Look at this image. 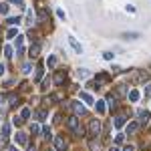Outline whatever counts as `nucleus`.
<instances>
[{
	"label": "nucleus",
	"mask_w": 151,
	"mask_h": 151,
	"mask_svg": "<svg viewBox=\"0 0 151 151\" xmlns=\"http://www.w3.org/2000/svg\"><path fill=\"white\" fill-rule=\"evenodd\" d=\"M67 125H69V129L73 131V135H77V137H83L85 129L81 127V121H79V117H69V119H67Z\"/></svg>",
	"instance_id": "obj_1"
},
{
	"label": "nucleus",
	"mask_w": 151,
	"mask_h": 151,
	"mask_svg": "<svg viewBox=\"0 0 151 151\" xmlns=\"http://www.w3.org/2000/svg\"><path fill=\"white\" fill-rule=\"evenodd\" d=\"M89 133L97 137L99 133H101V123H99V119H91V123H89Z\"/></svg>",
	"instance_id": "obj_2"
},
{
	"label": "nucleus",
	"mask_w": 151,
	"mask_h": 151,
	"mask_svg": "<svg viewBox=\"0 0 151 151\" xmlns=\"http://www.w3.org/2000/svg\"><path fill=\"white\" fill-rule=\"evenodd\" d=\"M55 147H57V151H65L67 149V141L63 137H55Z\"/></svg>",
	"instance_id": "obj_3"
},
{
	"label": "nucleus",
	"mask_w": 151,
	"mask_h": 151,
	"mask_svg": "<svg viewBox=\"0 0 151 151\" xmlns=\"http://www.w3.org/2000/svg\"><path fill=\"white\" fill-rule=\"evenodd\" d=\"M24 52V36H16V55Z\"/></svg>",
	"instance_id": "obj_4"
},
{
	"label": "nucleus",
	"mask_w": 151,
	"mask_h": 151,
	"mask_svg": "<svg viewBox=\"0 0 151 151\" xmlns=\"http://www.w3.org/2000/svg\"><path fill=\"white\" fill-rule=\"evenodd\" d=\"M137 117H139L141 123H147V121H149V111H145V109H139V111H137Z\"/></svg>",
	"instance_id": "obj_5"
},
{
	"label": "nucleus",
	"mask_w": 151,
	"mask_h": 151,
	"mask_svg": "<svg viewBox=\"0 0 151 151\" xmlns=\"http://www.w3.org/2000/svg\"><path fill=\"white\" fill-rule=\"evenodd\" d=\"M38 52H40V45L36 42V45H32V47H30L28 55H30V58H36V57H38Z\"/></svg>",
	"instance_id": "obj_6"
},
{
	"label": "nucleus",
	"mask_w": 151,
	"mask_h": 151,
	"mask_svg": "<svg viewBox=\"0 0 151 151\" xmlns=\"http://www.w3.org/2000/svg\"><path fill=\"white\" fill-rule=\"evenodd\" d=\"M16 143H20V145H26L28 143V137H26V133H16Z\"/></svg>",
	"instance_id": "obj_7"
},
{
	"label": "nucleus",
	"mask_w": 151,
	"mask_h": 151,
	"mask_svg": "<svg viewBox=\"0 0 151 151\" xmlns=\"http://www.w3.org/2000/svg\"><path fill=\"white\" fill-rule=\"evenodd\" d=\"M139 97H141V93L137 91V89H131V91H129V101L135 103V101H139Z\"/></svg>",
	"instance_id": "obj_8"
},
{
	"label": "nucleus",
	"mask_w": 151,
	"mask_h": 151,
	"mask_svg": "<svg viewBox=\"0 0 151 151\" xmlns=\"http://www.w3.org/2000/svg\"><path fill=\"white\" fill-rule=\"evenodd\" d=\"M65 79H67V73L58 70V73H57V77H55V83H57V85H63V83H65Z\"/></svg>",
	"instance_id": "obj_9"
},
{
	"label": "nucleus",
	"mask_w": 151,
	"mask_h": 151,
	"mask_svg": "<svg viewBox=\"0 0 151 151\" xmlns=\"http://www.w3.org/2000/svg\"><path fill=\"white\" fill-rule=\"evenodd\" d=\"M73 111L77 113V115H85V107L81 103H73Z\"/></svg>",
	"instance_id": "obj_10"
},
{
	"label": "nucleus",
	"mask_w": 151,
	"mask_h": 151,
	"mask_svg": "<svg viewBox=\"0 0 151 151\" xmlns=\"http://www.w3.org/2000/svg\"><path fill=\"white\" fill-rule=\"evenodd\" d=\"M113 123H115V127H117V129H119V127H123V125H125V115H117Z\"/></svg>",
	"instance_id": "obj_11"
},
{
	"label": "nucleus",
	"mask_w": 151,
	"mask_h": 151,
	"mask_svg": "<svg viewBox=\"0 0 151 151\" xmlns=\"http://www.w3.org/2000/svg\"><path fill=\"white\" fill-rule=\"evenodd\" d=\"M69 42H70V45H73V48H75V50H77L79 55H81V52H83V47H81V45H79V42H77V40H75V38H73V36H69Z\"/></svg>",
	"instance_id": "obj_12"
},
{
	"label": "nucleus",
	"mask_w": 151,
	"mask_h": 151,
	"mask_svg": "<svg viewBox=\"0 0 151 151\" xmlns=\"http://www.w3.org/2000/svg\"><path fill=\"white\" fill-rule=\"evenodd\" d=\"M107 103H109V107H111V111H113V109H117V97L109 95V97H107Z\"/></svg>",
	"instance_id": "obj_13"
},
{
	"label": "nucleus",
	"mask_w": 151,
	"mask_h": 151,
	"mask_svg": "<svg viewBox=\"0 0 151 151\" xmlns=\"http://www.w3.org/2000/svg\"><path fill=\"white\" fill-rule=\"evenodd\" d=\"M81 99L85 101V103H89V105H93V103H95V101H93V97H91L89 93H85V91H81Z\"/></svg>",
	"instance_id": "obj_14"
},
{
	"label": "nucleus",
	"mask_w": 151,
	"mask_h": 151,
	"mask_svg": "<svg viewBox=\"0 0 151 151\" xmlns=\"http://www.w3.org/2000/svg\"><path fill=\"white\" fill-rule=\"evenodd\" d=\"M8 135H10V125H8V123H4V125H2V139H6Z\"/></svg>",
	"instance_id": "obj_15"
},
{
	"label": "nucleus",
	"mask_w": 151,
	"mask_h": 151,
	"mask_svg": "<svg viewBox=\"0 0 151 151\" xmlns=\"http://www.w3.org/2000/svg\"><path fill=\"white\" fill-rule=\"evenodd\" d=\"M139 129V123H129L127 125V133H135Z\"/></svg>",
	"instance_id": "obj_16"
},
{
	"label": "nucleus",
	"mask_w": 151,
	"mask_h": 151,
	"mask_svg": "<svg viewBox=\"0 0 151 151\" xmlns=\"http://www.w3.org/2000/svg\"><path fill=\"white\" fill-rule=\"evenodd\" d=\"M38 18H40V20H47V18H48V10L40 8V10H38Z\"/></svg>",
	"instance_id": "obj_17"
},
{
	"label": "nucleus",
	"mask_w": 151,
	"mask_h": 151,
	"mask_svg": "<svg viewBox=\"0 0 151 151\" xmlns=\"http://www.w3.org/2000/svg\"><path fill=\"white\" fill-rule=\"evenodd\" d=\"M107 81H109V75H105V73L99 75V77H97V87H99V83H107Z\"/></svg>",
	"instance_id": "obj_18"
},
{
	"label": "nucleus",
	"mask_w": 151,
	"mask_h": 151,
	"mask_svg": "<svg viewBox=\"0 0 151 151\" xmlns=\"http://www.w3.org/2000/svg\"><path fill=\"white\" fill-rule=\"evenodd\" d=\"M8 105H12V107L18 105V97H16V95H10V97H8Z\"/></svg>",
	"instance_id": "obj_19"
},
{
	"label": "nucleus",
	"mask_w": 151,
	"mask_h": 151,
	"mask_svg": "<svg viewBox=\"0 0 151 151\" xmlns=\"http://www.w3.org/2000/svg\"><path fill=\"white\" fill-rule=\"evenodd\" d=\"M97 111H99L101 115L105 113V101H97Z\"/></svg>",
	"instance_id": "obj_20"
},
{
	"label": "nucleus",
	"mask_w": 151,
	"mask_h": 151,
	"mask_svg": "<svg viewBox=\"0 0 151 151\" xmlns=\"http://www.w3.org/2000/svg\"><path fill=\"white\" fill-rule=\"evenodd\" d=\"M22 73H24V75H28V73H32V65H30V63H26V65L22 67Z\"/></svg>",
	"instance_id": "obj_21"
},
{
	"label": "nucleus",
	"mask_w": 151,
	"mask_h": 151,
	"mask_svg": "<svg viewBox=\"0 0 151 151\" xmlns=\"http://www.w3.org/2000/svg\"><path fill=\"white\" fill-rule=\"evenodd\" d=\"M77 75H79L81 79H87V77H89V73H87V69H79V70H77Z\"/></svg>",
	"instance_id": "obj_22"
},
{
	"label": "nucleus",
	"mask_w": 151,
	"mask_h": 151,
	"mask_svg": "<svg viewBox=\"0 0 151 151\" xmlns=\"http://www.w3.org/2000/svg\"><path fill=\"white\" fill-rule=\"evenodd\" d=\"M137 36H139L137 32H123V38H127V40L129 38H137Z\"/></svg>",
	"instance_id": "obj_23"
},
{
	"label": "nucleus",
	"mask_w": 151,
	"mask_h": 151,
	"mask_svg": "<svg viewBox=\"0 0 151 151\" xmlns=\"http://www.w3.org/2000/svg\"><path fill=\"white\" fill-rule=\"evenodd\" d=\"M48 67H57V57H48Z\"/></svg>",
	"instance_id": "obj_24"
},
{
	"label": "nucleus",
	"mask_w": 151,
	"mask_h": 151,
	"mask_svg": "<svg viewBox=\"0 0 151 151\" xmlns=\"http://www.w3.org/2000/svg\"><path fill=\"white\" fill-rule=\"evenodd\" d=\"M35 79H36V81H40V79H42V67H38V69H36Z\"/></svg>",
	"instance_id": "obj_25"
},
{
	"label": "nucleus",
	"mask_w": 151,
	"mask_h": 151,
	"mask_svg": "<svg viewBox=\"0 0 151 151\" xmlns=\"http://www.w3.org/2000/svg\"><path fill=\"white\" fill-rule=\"evenodd\" d=\"M18 22H20V18H18V16H16V18H8V24H10V26H16Z\"/></svg>",
	"instance_id": "obj_26"
},
{
	"label": "nucleus",
	"mask_w": 151,
	"mask_h": 151,
	"mask_svg": "<svg viewBox=\"0 0 151 151\" xmlns=\"http://www.w3.org/2000/svg\"><path fill=\"white\" fill-rule=\"evenodd\" d=\"M12 123H14V125H22L24 119H22V117H14V119H12Z\"/></svg>",
	"instance_id": "obj_27"
},
{
	"label": "nucleus",
	"mask_w": 151,
	"mask_h": 151,
	"mask_svg": "<svg viewBox=\"0 0 151 151\" xmlns=\"http://www.w3.org/2000/svg\"><path fill=\"white\" fill-rule=\"evenodd\" d=\"M26 20H28V24H32V22H35V14H32L30 10H28V14H26Z\"/></svg>",
	"instance_id": "obj_28"
},
{
	"label": "nucleus",
	"mask_w": 151,
	"mask_h": 151,
	"mask_svg": "<svg viewBox=\"0 0 151 151\" xmlns=\"http://www.w3.org/2000/svg\"><path fill=\"white\" fill-rule=\"evenodd\" d=\"M6 36H8V38H14V36H16V28H10V30L6 32Z\"/></svg>",
	"instance_id": "obj_29"
},
{
	"label": "nucleus",
	"mask_w": 151,
	"mask_h": 151,
	"mask_svg": "<svg viewBox=\"0 0 151 151\" xmlns=\"http://www.w3.org/2000/svg\"><path fill=\"white\" fill-rule=\"evenodd\" d=\"M8 12V4H0V14H6Z\"/></svg>",
	"instance_id": "obj_30"
},
{
	"label": "nucleus",
	"mask_w": 151,
	"mask_h": 151,
	"mask_svg": "<svg viewBox=\"0 0 151 151\" xmlns=\"http://www.w3.org/2000/svg\"><path fill=\"white\" fill-rule=\"evenodd\" d=\"M103 57L107 58V60H113V57H115V55H113V52H109V50H107V52H103Z\"/></svg>",
	"instance_id": "obj_31"
},
{
	"label": "nucleus",
	"mask_w": 151,
	"mask_h": 151,
	"mask_svg": "<svg viewBox=\"0 0 151 151\" xmlns=\"http://www.w3.org/2000/svg\"><path fill=\"white\" fill-rule=\"evenodd\" d=\"M4 55L6 57H12V47H4Z\"/></svg>",
	"instance_id": "obj_32"
},
{
	"label": "nucleus",
	"mask_w": 151,
	"mask_h": 151,
	"mask_svg": "<svg viewBox=\"0 0 151 151\" xmlns=\"http://www.w3.org/2000/svg\"><path fill=\"white\" fill-rule=\"evenodd\" d=\"M30 117V109H22V119H28Z\"/></svg>",
	"instance_id": "obj_33"
},
{
	"label": "nucleus",
	"mask_w": 151,
	"mask_h": 151,
	"mask_svg": "<svg viewBox=\"0 0 151 151\" xmlns=\"http://www.w3.org/2000/svg\"><path fill=\"white\" fill-rule=\"evenodd\" d=\"M42 133H45V137L50 139V127H45V129H42Z\"/></svg>",
	"instance_id": "obj_34"
},
{
	"label": "nucleus",
	"mask_w": 151,
	"mask_h": 151,
	"mask_svg": "<svg viewBox=\"0 0 151 151\" xmlns=\"http://www.w3.org/2000/svg\"><path fill=\"white\" fill-rule=\"evenodd\" d=\"M30 131L36 135V133H40V127H38V125H32V127H30Z\"/></svg>",
	"instance_id": "obj_35"
},
{
	"label": "nucleus",
	"mask_w": 151,
	"mask_h": 151,
	"mask_svg": "<svg viewBox=\"0 0 151 151\" xmlns=\"http://www.w3.org/2000/svg\"><path fill=\"white\" fill-rule=\"evenodd\" d=\"M38 119H47V111H38Z\"/></svg>",
	"instance_id": "obj_36"
},
{
	"label": "nucleus",
	"mask_w": 151,
	"mask_h": 151,
	"mask_svg": "<svg viewBox=\"0 0 151 151\" xmlns=\"http://www.w3.org/2000/svg\"><path fill=\"white\" fill-rule=\"evenodd\" d=\"M145 95H147V97L151 95V85H147V87H145Z\"/></svg>",
	"instance_id": "obj_37"
},
{
	"label": "nucleus",
	"mask_w": 151,
	"mask_h": 151,
	"mask_svg": "<svg viewBox=\"0 0 151 151\" xmlns=\"http://www.w3.org/2000/svg\"><path fill=\"white\" fill-rule=\"evenodd\" d=\"M12 4H18V6H20V4H22V0H10Z\"/></svg>",
	"instance_id": "obj_38"
},
{
	"label": "nucleus",
	"mask_w": 151,
	"mask_h": 151,
	"mask_svg": "<svg viewBox=\"0 0 151 151\" xmlns=\"http://www.w3.org/2000/svg\"><path fill=\"white\" fill-rule=\"evenodd\" d=\"M123 151H135V149H133V145H127V147H125Z\"/></svg>",
	"instance_id": "obj_39"
},
{
	"label": "nucleus",
	"mask_w": 151,
	"mask_h": 151,
	"mask_svg": "<svg viewBox=\"0 0 151 151\" xmlns=\"http://www.w3.org/2000/svg\"><path fill=\"white\" fill-rule=\"evenodd\" d=\"M6 151H18V149H16L14 145H10V147H8V149H6Z\"/></svg>",
	"instance_id": "obj_40"
},
{
	"label": "nucleus",
	"mask_w": 151,
	"mask_h": 151,
	"mask_svg": "<svg viewBox=\"0 0 151 151\" xmlns=\"http://www.w3.org/2000/svg\"><path fill=\"white\" fill-rule=\"evenodd\" d=\"M0 75H4V65L0 63Z\"/></svg>",
	"instance_id": "obj_41"
},
{
	"label": "nucleus",
	"mask_w": 151,
	"mask_h": 151,
	"mask_svg": "<svg viewBox=\"0 0 151 151\" xmlns=\"http://www.w3.org/2000/svg\"><path fill=\"white\" fill-rule=\"evenodd\" d=\"M111 151H119V147H111Z\"/></svg>",
	"instance_id": "obj_42"
}]
</instances>
